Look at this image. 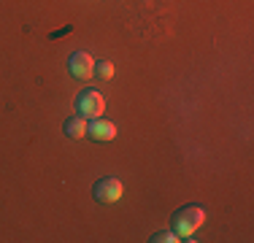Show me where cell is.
<instances>
[{"mask_svg": "<svg viewBox=\"0 0 254 243\" xmlns=\"http://www.w3.org/2000/svg\"><path fill=\"white\" fill-rule=\"evenodd\" d=\"M205 222V211L200 205H184V208H179L176 214L171 216V230L179 235L181 241H195L192 235H195V230L200 227Z\"/></svg>", "mask_w": 254, "mask_h": 243, "instance_id": "cell-1", "label": "cell"}, {"mask_svg": "<svg viewBox=\"0 0 254 243\" xmlns=\"http://www.w3.org/2000/svg\"><path fill=\"white\" fill-rule=\"evenodd\" d=\"M68 73L73 78H78V81H87V78H92L95 76V60H92V54L89 52H73L70 54V60H68Z\"/></svg>", "mask_w": 254, "mask_h": 243, "instance_id": "cell-3", "label": "cell"}, {"mask_svg": "<svg viewBox=\"0 0 254 243\" xmlns=\"http://www.w3.org/2000/svg\"><path fill=\"white\" fill-rule=\"evenodd\" d=\"M181 238L176 233H173V230H168V233H154L152 238H149V243H179Z\"/></svg>", "mask_w": 254, "mask_h": 243, "instance_id": "cell-8", "label": "cell"}, {"mask_svg": "<svg viewBox=\"0 0 254 243\" xmlns=\"http://www.w3.org/2000/svg\"><path fill=\"white\" fill-rule=\"evenodd\" d=\"M63 130H65V135H68V138H84V135H87V119L76 114V117H70V119L63 122Z\"/></svg>", "mask_w": 254, "mask_h": 243, "instance_id": "cell-6", "label": "cell"}, {"mask_svg": "<svg viewBox=\"0 0 254 243\" xmlns=\"http://www.w3.org/2000/svg\"><path fill=\"white\" fill-rule=\"evenodd\" d=\"M103 108H106V100H103L100 92H95V89L78 92V97H76V114L78 117L98 119V117H103Z\"/></svg>", "mask_w": 254, "mask_h": 243, "instance_id": "cell-2", "label": "cell"}, {"mask_svg": "<svg viewBox=\"0 0 254 243\" xmlns=\"http://www.w3.org/2000/svg\"><path fill=\"white\" fill-rule=\"evenodd\" d=\"M92 194H95L98 203H106V205L108 203H117V200L122 197V181L114 179V176H106V179H100L98 184H95Z\"/></svg>", "mask_w": 254, "mask_h": 243, "instance_id": "cell-4", "label": "cell"}, {"mask_svg": "<svg viewBox=\"0 0 254 243\" xmlns=\"http://www.w3.org/2000/svg\"><path fill=\"white\" fill-rule=\"evenodd\" d=\"M95 76H98L100 81H111L114 78V62H108V60L95 62Z\"/></svg>", "mask_w": 254, "mask_h": 243, "instance_id": "cell-7", "label": "cell"}, {"mask_svg": "<svg viewBox=\"0 0 254 243\" xmlns=\"http://www.w3.org/2000/svg\"><path fill=\"white\" fill-rule=\"evenodd\" d=\"M87 135L92 138V141H100V143H106V141H114L117 138V124L114 122H108V119H89L87 122Z\"/></svg>", "mask_w": 254, "mask_h": 243, "instance_id": "cell-5", "label": "cell"}]
</instances>
